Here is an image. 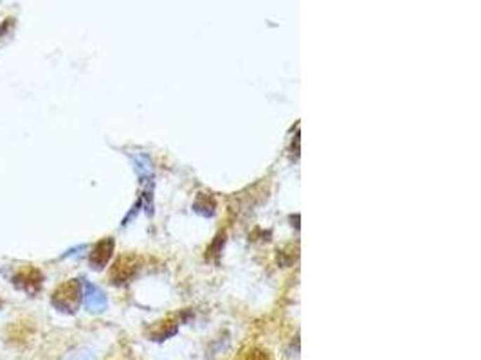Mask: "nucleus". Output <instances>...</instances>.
<instances>
[{"mask_svg": "<svg viewBox=\"0 0 481 360\" xmlns=\"http://www.w3.org/2000/svg\"><path fill=\"white\" fill-rule=\"evenodd\" d=\"M85 299H87V307L91 308L92 312H100L101 308L105 307L103 294L91 285H87V295H85Z\"/></svg>", "mask_w": 481, "mask_h": 360, "instance_id": "obj_4", "label": "nucleus"}, {"mask_svg": "<svg viewBox=\"0 0 481 360\" xmlns=\"http://www.w3.org/2000/svg\"><path fill=\"white\" fill-rule=\"evenodd\" d=\"M13 285L27 292V294H37L40 286H42V272L34 269V267H24V269H20L15 274Z\"/></svg>", "mask_w": 481, "mask_h": 360, "instance_id": "obj_2", "label": "nucleus"}, {"mask_svg": "<svg viewBox=\"0 0 481 360\" xmlns=\"http://www.w3.org/2000/svg\"><path fill=\"white\" fill-rule=\"evenodd\" d=\"M79 299H81V288H79V283L74 281V279H71V281H65L63 285H60L58 288L54 290L53 305H54V308H58L60 312L72 314V312H76V308H78Z\"/></svg>", "mask_w": 481, "mask_h": 360, "instance_id": "obj_1", "label": "nucleus"}, {"mask_svg": "<svg viewBox=\"0 0 481 360\" xmlns=\"http://www.w3.org/2000/svg\"><path fill=\"white\" fill-rule=\"evenodd\" d=\"M112 248H114V241L110 240V238L100 241V244L95 245L94 251H92V254H91V265L94 267V269H101L103 265H107V261L110 260V256H112Z\"/></svg>", "mask_w": 481, "mask_h": 360, "instance_id": "obj_3", "label": "nucleus"}]
</instances>
